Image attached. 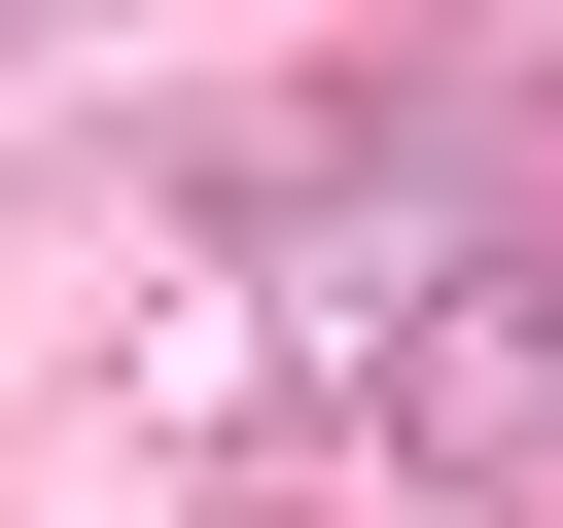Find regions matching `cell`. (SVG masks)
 <instances>
[{
  "instance_id": "6da1fadb",
  "label": "cell",
  "mask_w": 563,
  "mask_h": 528,
  "mask_svg": "<svg viewBox=\"0 0 563 528\" xmlns=\"http://www.w3.org/2000/svg\"><path fill=\"white\" fill-rule=\"evenodd\" d=\"M387 458H422V493H493V528H563V246H528V282H457V317L387 352Z\"/></svg>"
},
{
  "instance_id": "7a4b0ae2",
  "label": "cell",
  "mask_w": 563,
  "mask_h": 528,
  "mask_svg": "<svg viewBox=\"0 0 563 528\" xmlns=\"http://www.w3.org/2000/svg\"><path fill=\"white\" fill-rule=\"evenodd\" d=\"M176 528H317V493H176Z\"/></svg>"
},
{
  "instance_id": "3957f363",
  "label": "cell",
  "mask_w": 563,
  "mask_h": 528,
  "mask_svg": "<svg viewBox=\"0 0 563 528\" xmlns=\"http://www.w3.org/2000/svg\"><path fill=\"white\" fill-rule=\"evenodd\" d=\"M528 106H563V35H528Z\"/></svg>"
}]
</instances>
